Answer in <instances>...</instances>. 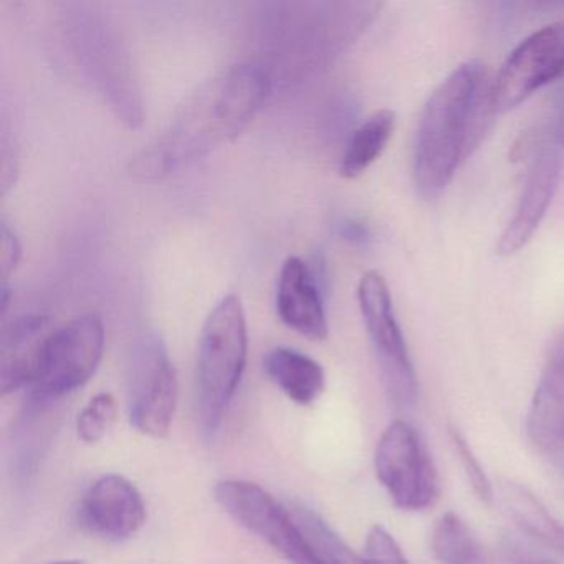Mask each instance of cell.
Returning a JSON list of instances; mask_svg holds the SVG:
<instances>
[{"instance_id":"cell-3","label":"cell","mask_w":564,"mask_h":564,"mask_svg":"<svg viewBox=\"0 0 564 564\" xmlns=\"http://www.w3.org/2000/svg\"><path fill=\"white\" fill-rule=\"evenodd\" d=\"M249 329L242 300L224 296L204 323L197 355V417L204 435L223 424L246 372Z\"/></svg>"},{"instance_id":"cell-15","label":"cell","mask_w":564,"mask_h":564,"mask_svg":"<svg viewBox=\"0 0 564 564\" xmlns=\"http://www.w3.org/2000/svg\"><path fill=\"white\" fill-rule=\"evenodd\" d=\"M263 371L270 381L299 405H312L325 391V369L312 356L299 349H270L263 358Z\"/></svg>"},{"instance_id":"cell-14","label":"cell","mask_w":564,"mask_h":564,"mask_svg":"<svg viewBox=\"0 0 564 564\" xmlns=\"http://www.w3.org/2000/svg\"><path fill=\"white\" fill-rule=\"evenodd\" d=\"M51 333L48 318L41 315L22 316L6 329L0 348L2 394H12L34 384L42 349Z\"/></svg>"},{"instance_id":"cell-10","label":"cell","mask_w":564,"mask_h":564,"mask_svg":"<svg viewBox=\"0 0 564 564\" xmlns=\"http://www.w3.org/2000/svg\"><path fill=\"white\" fill-rule=\"evenodd\" d=\"M564 78V21L528 35L494 78L495 113H508L531 95Z\"/></svg>"},{"instance_id":"cell-11","label":"cell","mask_w":564,"mask_h":564,"mask_svg":"<svg viewBox=\"0 0 564 564\" xmlns=\"http://www.w3.org/2000/svg\"><path fill=\"white\" fill-rule=\"evenodd\" d=\"M78 517L98 536L123 541L147 523V503L127 477L108 474L95 480L82 497Z\"/></svg>"},{"instance_id":"cell-24","label":"cell","mask_w":564,"mask_h":564,"mask_svg":"<svg viewBox=\"0 0 564 564\" xmlns=\"http://www.w3.org/2000/svg\"><path fill=\"white\" fill-rule=\"evenodd\" d=\"M511 551V564H554L553 561L540 556V554L531 553V551L513 547Z\"/></svg>"},{"instance_id":"cell-23","label":"cell","mask_w":564,"mask_h":564,"mask_svg":"<svg viewBox=\"0 0 564 564\" xmlns=\"http://www.w3.org/2000/svg\"><path fill=\"white\" fill-rule=\"evenodd\" d=\"M22 247L19 242L14 230L9 229L8 224H2V257H0V265H2V280L8 282L9 275L14 272L21 260Z\"/></svg>"},{"instance_id":"cell-19","label":"cell","mask_w":564,"mask_h":564,"mask_svg":"<svg viewBox=\"0 0 564 564\" xmlns=\"http://www.w3.org/2000/svg\"><path fill=\"white\" fill-rule=\"evenodd\" d=\"M303 533L315 546L316 553L325 564H369L366 556H359L339 534L315 511L303 505L290 508Z\"/></svg>"},{"instance_id":"cell-7","label":"cell","mask_w":564,"mask_h":564,"mask_svg":"<svg viewBox=\"0 0 564 564\" xmlns=\"http://www.w3.org/2000/svg\"><path fill=\"white\" fill-rule=\"evenodd\" d=\"M358 302L386 392L398 408H411L417 399V376L381 273L371 270L361 276Z\"/></svg>"},{"instance_id":"cell-5","label":"cell","mask_w":564,"mask_h":564,"mask_svg":"<svg viewBox=\"0 0 564 564\" xmlns=\"http://www.w3.org/2000/svg\"><path fill=\"white\" fill-rule=\"evenodd\" d=\"M104 351L105 325L97 313L52 329L42 349L37 378L31 386L34 404H45L84 388L97 372Z\"/></svg>"},{"instance_id":"cell-13","label":"cell","mask_w":564,"mask_h":564,"mask_svg":"<svg viewBox=\"0 0 564 564\" xmlns=\"http://www.w3.org/2000/svg\"><path fill=\"white\" fill-rule=\"evenodd\" d=\"M527 431L540 451L556 454L564 445V325L551 341L528 412Z\"/></svg>"},{"instance_id":"cell-4","label":"cell","mask_w":564,"mask_h":564,"mask_svg":"<svg viewBox=\"0 0 564 564\" xmlns=\"http://www.w3.org/2000/svg\"><path fill=\"white\" fill-rule=\"evenodd\" d=\"M530 170L517 209L498 240V256L520 252L546 216L564 164V113L551 107L546 117L523 140Z\"/></svg>"},{"instance_id":"cell-12","label":"cell","mask_w":564,"mask_h":564,"mask_svg":"<svg viewBox=\"0 0 564 564\" xmlns=\"http://www.w3.org/2000/svg\"><path fill=\"white\" fill-rule=\"evenodd\" d=\"M276 313L289 328L312 341L328 338V319L315 273L299 257L283 262L276 282Z\"/></svg>"},{"instance_id":"cell-1","label":"cell","mask_w":564,"mask_h":564,"mask_svg":"<svg viewBox=\"0 0 564 564\" xmlns=\"http://www.w3.org/2000/svg\"><path fill=\"white\" fill-rule=\"evenodd\" d=\"M270 94L269 72L246 62L200 85L174 115L166 130L131 160L130 171L156 181L236 140Z\"/></svg>"},{"instance_id":"cell-20","label":"cell","mask_w":564,"mask_h":564,"mask_svg":"<svg viewBox=\"0 0 564 564\" xmlns=\"http://www.w3.org/2000/svg\"><path fill=\"white\" fill-rule=\"evenodd\" d=\"M117 401L110 392H100L82 409L77 417V435L85 444H98L113 425Z\"/></svg>"},{"instance_id":"cell-16","label":"cell","mask_w":564,"mask_h":564,"mask_svg":"<svg viewBox=\"0 0 564 564\" xmlns=\"http://www.w3.org/2000/svg\"><path fill=\"white\" fill-rule=\"evenodd\" d=\"M501 494L505 507L524 533L536 538L544 546L564 554V524L530 490L513 481H507Z\"/></svg>"},{"instance_id":"cell-17","label":"cell","mask_w":564,"mask_h":564,"mask_svg":"<svg viewBox=\"0 0 564 564\" xmlns=\"http://www.w3.org/2000/svg\"><path fill=\"white\" fill-rule=\"evenodd\" d=\"M394 127L395 115L391 110H381L369 117L361 127L356 128L339 163L341 177L356 180L365 174L388 147Z\"/></svg>"},{"instance_id":"cell-18","label":"cell","mask_w":564,"mask_h":564,"mask_svg":"<svg viewBox=\"0 0 564 564\" xmlns=\"http://www.w3.org/2000/svg\"><path fill=\"white\" fill-rule=\"evenodd\" d=\"M431 551L442 564H480L481 551L470 528L454 511L442 514L431 531Z\"/></svg>"},{"instance_id":"cell-26","label":"cell","mask_w":564,"mask_h":564,"mask_svg":"<svg viewBox=\"0 0 564 564\" xmlns=\"http://www.w3.org/2000/svg\"><path fill=\"white\" fill-rule=\"evenodd\" d=\"M557 454V457H560V464H561V467H563V471H564V445L563 447L560 448V451L556 452Z\"/></svg>"},{"instance_id":"cell-21","label":"cell","mask_w":564,"mask_h":564,"mask_svg":"<svg viewBox=\"0 0 564 564\" xmlns=\"http://www.w3.org/2000/svg\"><path fill=\"white\" fill-rule=\"evenodd\" d=\"M365 556L369 564H408L398 541L384 527H372L366 536Z\"/></svg>"},{"instance_id":"cell-6","label":"cell","mask_w":564,"mask_h":564,"mask_svg":"<svg viewBox=\"0 0 564 564\" xmlns=\"http://www.w3.org/2000/svg\"><path fill=\"white\" fill-rule=\"evenodd\" d=\"M214 500L234 521L269 544L290 564H325L290 508L280 505L260 485L227 478L214 488Z\"/></svg>"},{"instance_id":"cell-25","label":"cell","mask_w":564,"mask_h":564,"mask_svg":"<svg viewBox=\"0 0 564 564\" xmlns=\"http://www.w3.org/2000/svg\"><path fill=\"white\" fill-rule=\"evenodd\" d=\"M343 236L348 237L351 240H362L366 237V229L361 224L346 223Z\"/></svg>"},{"instance_id":"cell-22","label":"cell","mask_w":564,"mask_h":564,"mask_svg":"<svg viewBox=\"0 0 564 564\" xmlns=\"http://www.w3.org/2000/svg\"><path fill=\"white\" fill-rule=\"evenodd\" d=\"M452 441H454L455 451H457L458 458H460L462 467L467 474L468 481L474 487L475 494L480 500H491V484L488 480L487 474L481 468L480 462L475 457L474 451L467 444L464 437L458 432H452Z\"/></svg>"},{"instance_id":"cell-2","label":"cell","mask_w":564,"mask_h":564,"mask_svg":"<svg viewBox=\"0 0 564 564\" xmlns=\"http://www.w3.org/2000/svg\"><path fill=\"white\" fill-rule=\"evenodd\" d=\"M494 78L481 62L458 65L429 97L414 144V184L424 200H435L458 166L480 143L494 120Z\"/></svg>"},{"instance_id":"cell-8","label":"cell","mask_w":564,"mask_h":564,"mask_svg":"<svg viewBox=\"0 0 564 564\" xmlns=\"http://www.w3.org/2000/svg\"><path fill=\"white\" fill-rule=\"evenodd\" d=\"M375 468L382 487L401 510H424L441 490L437 468L424 441L405 421H394L382 432Z\"/></svg>"},{"instance_id":"cell-9","label":"cell","mask_w":564,"mask_h":564,"mask_svg":"<svg viewBox=\"0 0 564 564\" xmlns=\"http://www.w3.org/2000/svg\"><path fill=\"white\" fill-rule=\"evenodd\" d=\"M128 394L131 424L148 437H167L177 408V376L160 336L144 335L134 345Z\"/></svg>"},{"instance_id":"cell-27","label":"cell","mask_w":564,"mask_h":564,"mask_svg":"<svg viewBox=\"0 0 564 564\" xmlns=\"http://www.w3.org/2000/svg\"><path fill=\"white\" fill-rule=\"evenodd\" d=\"M52 564H85L84 561H58V563Z\"/></svg>"}]
</instances>
